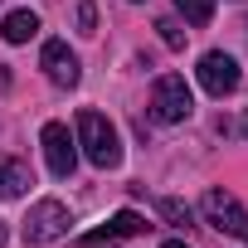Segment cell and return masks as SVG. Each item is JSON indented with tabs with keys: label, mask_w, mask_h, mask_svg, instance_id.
Masks as SVG:
<instances>
[{
	"label": "cell",
	"mask_w": 248,
	"mask_h": 248,
	"mask_svg": "<svg viewBox=\"0 0 248 248\" xmlns=\"http://www.w3.org/2000/svg\"><path fill=\"white\" fill-rule=\"evenodd\" d=\"M73 137H78L83 156H88L97 170H112V166H122V137H117V127H112V122H107L102 112L83 107V112H78V127H73Z\"/></svg>",
	"instance_id": "obj_1"
},
{
	"label": "cell",
	"mask_w": 248,
	"mask_h": 248,
	"mask_svg": "<svg viewBox=\"0 0 248 248\" xmlns=\"http://www.w3.org/2000/svg\"><path fill=\"white\" fill-rule=\"evenodd\" d=\"M195 112V93L180 73H161L156 88H151V122H161V127H175V122H185Z\"/></svg>",
	"instance_id": "obj_2"
},
{
	"label": "cell",
	"mask_w": 248,
	"mask_h": 248,
	"mask_svg": "<svg viewBox=\"0 0 248 248\" xmlns=\"http://www.w3.org/2000/svg\"><path fill=\"white\" fill-rule=\"evenodd\" d=\"M68 224H73V214H68L63 200H39V204H30L20 238H25L30 248H44V243H59V238L68 233Z\"/></svg>",
	"instance_id": "obj_3"
},
{
	"label": "cell",
	"mask_w": 248,
	"mask_h": 248,
	"mask_svg": "<svg viewBox=\"0 0 248 248\" xmlns=\"http://www.w3.org/2000/svg\"><path fill=\"white\" fill-rule=\"evenodd\" d=\"M200 209H204V219L219 229V233H229V238H238V243H248V209L238 204V195H229V190H204V200H200Z\"/></svg>",
	"instance_id": "obj_4"
},
{
	"label": "cell",
	"mask_w": 248,
	"mask_h": 248,
	"mask_svg": "<svg viewBox=\"0 0 248 248\" xmlns=\"http://www.w3.org/2000/svg\"><path fill=\"white\" fill-rule=\"evenodd\" d=\"M195 78H200V88H204L209 97H229V93L243 83V73H238V59H233V54H224V49H209V54L200 59Z\"/></svg>",
	"instance_id": "obj_5"
},
{
	"label": "cell",
	"mask_w": 248,
	"mask_h": 248,
	"mask_svg": "<svg viewBox=\"0 0 248 248\" xmlns=\"http://www.w3.org/2000/svg\"><path fill=\"white\" fill-rule=\"evenodd\" d=\"M39 146H44V161H49V170H54L59 180H68V175H73V166H78V137L63 127V122H44Z\"/></svg>",
	"instance_id": "obj_6"
},
{
	"label": "cell",
	"mask_w": 248,
	"mask_h": 248,
	"mask_svg": "<svg viewBox=\"0 0 248 248\" xmlns=\"http://www.w3.org/2000/svg\"><path fill=\"white\" fill-rule=\"evenodd\" d=\"M39 68L49 73V83H59V88H78V54L63 44V39H49L44 49H39Z\"/></svg>",
	"instance_id": "obj_7"
},
{
	"label": "cell",
	"mask_w": 248,
	"mask_h": 248,
	"mask_svg": "<svg viewBox=\"0 0 248 248\" xmlns=\"http://www.w3.org/2000/svg\"><path fill=\"white\" fill-rule=\"evenodd\" d=\"M30 185H34V175H30V166H25V161L0 156V200H20Z\"/></svg>",
	"instance_id": "obj_8"
},
{
	"label": "cell",
	"mask_w": 248,
	"mask_h": 248,
	"mask_svg": "<svg viewBox=\"0 0 248 248\" xmlns=\"http://www.w3.org/2000/svg\"><path fill=\"white\" fill-rule=\"evenodd\" d=\"M0 34H5L10 44H30V39L39 34V15H34V10H15V15H5Z\"/></svg>",
	"instance_id": "obj_9"
},
{
	"label": "cell",
	"mask_w": 248,
	"mask_h": 248,
	"mask_svg": "<svg viewBox=\"0 0 248 248\" xmlns=\"http://www.w3.org/2000/svg\"><path fill=\"white\" fill-rule=\"evenodd\" d=\"M175 10H180L190 25H209V20H214V0H175Z\"/></svg>",
	"instance_id": "obj_10"
},
{
	"label": "cell",
	"mask_w": 248,
	"mask_h": 248,
	"mask_svg": "<svg viewBox=\"0 0 248 248\" xmlns=\"http://www.w3.org/2000/svg\"><path fill=\"white\" fill-rule=\"evenodd\" d=\"M117 238H122V229H117V224H107V229H93V233H83L73 248H117Z\"/></svg>",
	"instance_id": "obj_11"
},
{
	"label": "cell",
	"mask_w": 248,
	"mask_h": 248,
	"mask_svg": "<svg viewBox=\"0 0 248 248\" xmlns=\"http://www.w3.org/2000/svg\"><path fill=\"white\" fill-rule=\"evenodd\" d=\"M112 224L122 229V238H132V233H146V229H151V224H146L137 209H117V214H112Z\"/></svg>",
	"instance_id": "obj_12"
},
{
	"label": "cell",
	"mask_w": 248,
	"mask_h": 248,
	"mask_svg": "<svg viewBox=\"0 0 248 248\" xmlns=\"http://www.w3.org/2000/svg\"><path fill=\"white\" fill-rule=\"evenodd\" d=\"M156 209H161V219H166V224H175V229H185V224H190V204H180V200H161Z\"/></svg>",
	"instance_id": "obj_13"
},
{
	"label": "cell",
	"mask_w": 248,
	"mask_h": 248,
	"mask_svg": "<svg viewBox=\"0 0 248 248\" xmlns=\"http://www.w3.org/2000/svg\"><path fill=\"white\" fill-rule=\"evenodd\" d=\"M156 30H161V39H166V44H170V49H185V30H180V25H175V20H161V25H156Z\"/></svg>",
	"instance_id": "obj_14"
},
{
	"label": "cell",
	"mask_w": 248,
	"mask_h": 248,
	"mask_svg": "<svg viewBox=\"0 0 248 248\" xmlns=\"http://www.w3.org/2000/svg\"><path fill=\"white\" fill-rule=\"evenodd\" d=\"M78 30H83V34H93V30H97V10L88 5V0L78 5Z\"/></svg>",
	"instance_id": "obj_15"
},
{
	"label": "cell",
	"mask_w": 248,
	"mask_h": 248,
	"mask_svg": "<svg viewBox=\"0 0 248 248\" xmlns=\"http://www.w3.org/2000/svg\"><path fill=\"white\" fill-rule=\"evenodd\" d=\"M161 248H190V243H180V238H170V243H161Z\"/></svg>",
	"instance_id": "obj_16"
},
{
	"label": "cell",
	"mask_w": 248,
	"mask_h": 248,
	"mask_svg": "<svg viewBox=\"0 0 248 248\" xmlns=\"http://www.w3.org/2000/svg\"><path fill=\"white\" fill-rule=\"evenodd\" d=\"M0 248H5V224H0Z\"/></svg>",
	"instance_id": "obj_17"
}]
</instances>
